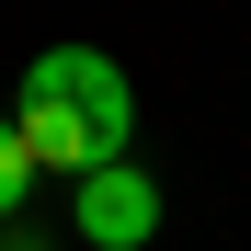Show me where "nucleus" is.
Masks as SVG:
<instances>
[{
	"mask_svg": "<svg viewBox=\"0 0 251 251\" xmlns=\"http://www.w3.org/2000/svg\"><path fill=\"white\" fill-rule=\"evenodd\" d=\"M23 160L34 172H103L126 160V126H137V92H126V69L103 46H46L23 69Z\"/></svg>",
	"mask_w": 251,
	"mask_h": 251,
	"instance_id": "obj_1",
	"label": "nucleus"
},
{
	"mask_svg": "<svg viewBox=\"0 0 251 251\" xmlns=\"http://www.w3.org/2000/svg\"><path fill=\"white\" fill-rule=\"evenodd\" d=\"M80 240L92 251H149L160 240V183L137 172V160H103V172H80Z\"/></svg>",
	"mask_w": 251,
	"mask_h": 251,
	"instance_id": "obj_2",
	"label": "nucleus"
},
{
	"mask_svg": "<svg viewBox=\"0 0 251 251\" xmlns=\"http://www.w3.org/2000/svg\"><path fill=\"white\" fill-rule=\"evenodd\" d=\"M23 194H34V160H23V126L0 114V228L23 217Z\"/></svg>",
	"mask_w": 251,
	"mask_h": 251,
	"instance_id": "obj_3",
	"label": "nucleus"
},
{
	"mask_svg": "<svg viewBox=\"0 0 251 251\" xmlns=\"http://www.w3.org/2000/svg\"><path fill=\"white\" fill-rule=\"evenodd\" d=\"M0 251H46V240H0Z\"/></svg>",
	"mask_w": 251,
	"mask_h": 251,
	"instance_id": "obj_4",
	"label": "nucleus"
}]
</instances>
